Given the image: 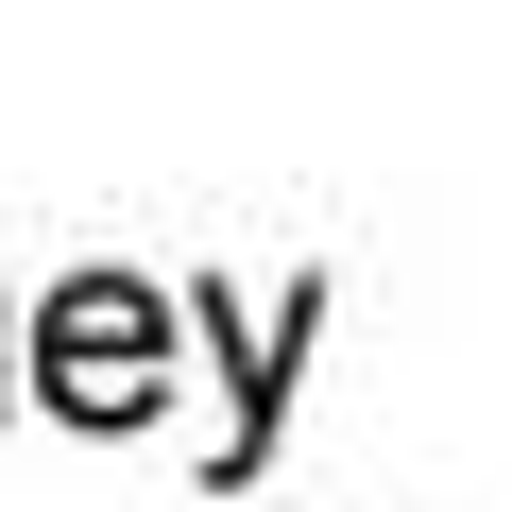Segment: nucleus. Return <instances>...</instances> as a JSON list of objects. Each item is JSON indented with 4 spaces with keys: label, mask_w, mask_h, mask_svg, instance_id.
Returning <instances> with one entry per match:
<instances>
[{
    "label": "nucleus",
    "mask_w": 512,
    "mask_h": 512,
    "mask_svg": "<svg viewBox=\"0 0 512 512\" xmlns=\"http://www.w3.org/2000/svg\"><path fill=\"white\" fill-rule=\"evenodd\" d=\"M154 359H171V342H154V308H137V291H69V308H52V410L120 427V410H154V393H171Z\"/></svg>",
    "instance_id": "obj_1"
}]
</instances>
